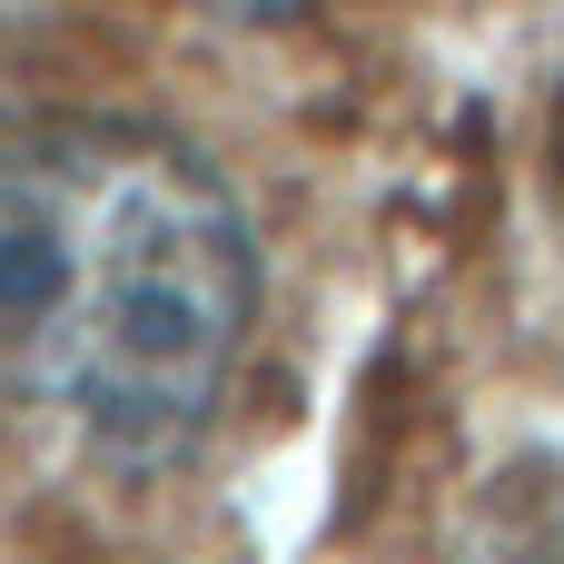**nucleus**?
Instances as JSON below:
<instances>
[{"instance_id": "1", "label": "nucleus", "mask_w": 564, "mask_h": 564, "mask_svg": "<svg viewBox=\"0 0 564 564\" xmlns=\"http://www.w3.org/2000/svg\"><path fill=\"white\" fill-rule=\"evenodd\" d=\"M258 337V228L159 119L40 109L0 129V397L109 466L188 456Z\"/></svg>"}, {"instance_id": "2", "label": "nucleus", "mask_w": 564, "mask_h": 564, "mask_svg": "<svg viewBox=\"0 0 564 564\" xmlns=\"http://www.w3.org/2000/svg\"><path fill=\"white\" fill-rule=\"evenodd\" d=\"M456 564H564V506H506V516H486L466 545H456Z\"/></svg>"}, {"instance_id": "3", "label": "nucleus", "mask_w": 564, "mask_h": 564, "mask_svg": "<svg viewBox=\"0 0 564 564\" xmlns=\"http://www.w3.org/2000/svg\"><path fill=\"white\" fill-rule=\"evenodd\" d=\"M198 10H218V20H297V10H317V0H198Z\"/></svg>"}]
</instances>
